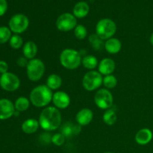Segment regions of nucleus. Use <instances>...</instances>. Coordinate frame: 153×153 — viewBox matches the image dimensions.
<instances>
[{
  "label": "nucleus",
  "instance_id": "nucleus-27",
  "mask_svg": "<svg viewBox=\"0 0 153 153\" xmlns=\"http://www.w3.org/2000/svg\"><path fill=\"white\" fill-rule=\"evenodd\" d=\"M9 43L12 49H19L23 46V40L20 35L15 34L11 36L9 40Z\"/></svg>",
  "mask_w": 153,
  "mask_h": 153
},
{
  "label": "nucleus",
  "instance_id": "nucleus-28",
  "mask_svg": "<svg viewBox=\"0 0 153 153\" xmlns=\"http://www.w3.org/2000/svg\"><path fill=\"white\" fill-rule=\"evenodd\" d=\"M11 32L10 29L6 26L0 27V43L3 44L10 40L11 37Z\"/></svg>",
  "mask_w": 153,
  "mask_h": 153
},
{
  "label": "nucleus",
  "instance_id": "nucleus-12",
  "mask_svg": "<svg viewBox=\"0 0 153 153\" xmlns=\"http://www.w3.org/2000/svg\"><path fill=\"white\" fill-rule=\"evenodd\" d=\"M15 107L10 100L7 99L0 100V120H4L14 115Z\"/></svg>",
  "mask_w": 153,
  "mask_h": 153
},
{
  "label": "nucleus",
  "instance_id": "nucleus-15",
  "mask_svg": "<svg viewBox=\"0 0 153 153\" xmlns=\"http://www.w3.org/2000/svg\"><path fill=\"white\" fill-rule=\"evenodd\" d=\"M153 137V134L149 128H143L139 130L135 134V140L136 143L141 146H144V145L148 144L150 143Z\"/></svg>",
  "mask_w": 153,
  "mask_h": 153
},
{
  "label": "nucleus",
  "instance_id": "nucleus-16",
  "mask_svg": "<svg viewBox=\"0 0 153 153\" xmlns=\"http://www.w3.org/2000/svg\"><path fill=\"white\" fill-rule=\"evenodd\" d=\"M104 48L109 54L115 55L120 52L121 49H122V43L119 39L113 37L105 40Z\"/></svg>",
  "mask_w": 153,
  "mask_h": 153
},
{
  "label": "nucleus",
  "instance_id": "nucleus-32",
  "mask_svg": "<svg viewBox=\"0 0 153 153\" xmlns=\"http://www.w3.org/2000/svg\"><path fill=\"white\" fill-rule=\"evenodd\" d=\"M40 139L41 140V142L45 143H52V136L47 133H43L40 136Z\"/></svg>",
  "mask_w": 153,
  "mask_h": 153
},
{
  "label": "nucleus",
  "instance_id": "nucleus-13",
  "mask_svg": "<svg viewBox=\"0 0 153 153\" xmlns=\"http://www.w3.org/2000/svg\"><path fill=\"white\" fill-rule=\"evenodd\" d=\"M116 68V64L111 58H105L101 60L98 65V72L102 76L112 75Z\"/></svg>",
  "mask_w": 153,
  "mask_h": 153
},
{
  "label": "nucleus",
  "instance_id": "nucleus-3",
  "mask_svg": "<svg viewBox=\"0 0 153 153\" xmlns=\"http://www.w3.org/2000/svg\"><path fill=\"white\" fill-rule=\"evenodd\" d=\"M59 61L61 66L67 70H76L82 65L80 52L73 49H65L61 52Z\"/></svg>",
  "mask_w": 153,
  "mask_h": 153
},
{
  "label": "nucleus",
  "instance_id": "nucleus-1",
  "mask_svg": "<svg viewBox=\"0 0 153 153\" xmlns=\"http://www.w3.org/2000/svg\"><path fill=\"white\" fill-rule=\"evenodd\" d=\"M40 127L46 131L57 130L61 125L62 116L59 109L53 106H49L43 109L39 116Z\"/></svg>",
  "mask_w": 153,
  "mask_h": 153
},
{
  "label": "nucleus",
  "instance_id": "nucleus-23",
  "mask_svg": "<svg viewBox=\"0 0 153 153\" xmlns=\"http://www.w3.org/2000/svg\"><path fill=\"white\" fill-rule=\"evenodd\" d=\"M103 121L108 126H113L114 125L115 123L117 120V115L116 111L114 108H109L105 111L102 117Z\"/></svg>",
  "mask_w": 153,
  "mask_h": 153
},
{
  "label": "nucleus",
  "instance_id": "nucleus-18",
  "mask_svg": "<svg viewBox=\"0 0 153 153\" xmlns=\"http://www.w3.org/2000/svg\"><path fill=\"white\" fill-rule=\"evenodd\" d=\"M90 11V7L85 1H79L73 7V15L79 19H82L88 16Z\"/></svg>",
  "mask_w": 153,
  "mask_h": 153
},
{
  "label": "nucleus",
  "instance_id": "nucleus-4",
  "mask_svg": "<svg viewBox=\"0 0 153 153\" xmlns=\"http://www.w3.org/2000/svg\"><path fill=\"white\" fill-rule=\"evenodd\" d=\"M116 31V23L109 18L100 19L96 25V34L103 40H107L113 37Z\"/></svg>",
  "mask_w": 153,
  "mask_h": 153
},
{
  "label": "nucleus",
  "instance_id": "nucleus-36",
  "mask_svg": "<svg viewBox=\"0 0 153 153\" xmlns=\"http://www.w3.org/2000/svg\"><path fill=\"white\" fill-rule=\"evenodd\" d=\"M104 153H114V152H104Z\"/></svg>",
  "mask_w": 153,
  "mask_h": 153
},
{
  "label": "nucleus",
  "instance_id": "nucleus-5",
  "mask_svg": "<svg viewBox=\"0 0 153 153\" xmlns=\"http://www.w3.org/2000/svg\"><path fill=\"white\" fill-rule=\"evenodd\" d=\"M45 70L44 63L40 58L29 60L26 67L27 77L31 82H38L44 75Z\"/></svg>",
  "mask_w": 153,
  "mask_h": 153
},
{
  "label": "nucleus",
  "instance_id": "nucleus-34",
  "mask_svg": "<svg viewBox=\"0 0 153 153\" xmlns=\"http://www.w3.org/2000/svg\"><path fill=\"white\" fill-rule=\"evenodd\" d=\"M8 70V64L4 61H0V73L4 74L7 73Z\"/></svg>",
  "mask_w": 153,
  "mask_h": 153
},
{
  "label": "nucleus",
  "instance_id": "nucleus-9",
  "mask_svg": "<svg viewBox=\"0 0 153 153\" xmlns=\"http://www.w3.org/2000/svg\"><path fill=\"white\" fill-rule=\"evenodd\" d=\"M77 25V19L70 13H64L56 20V27L59 31L68 32L75 29Z\"/></svg>",
  "mask_w": 153,
  "mask_h": 153
},
{
  "label": "nucleus",
  "instance_id": "nucleus-20",
  "mask_svg": "<svg viewBox=\"0 0 153 153\" xmlns=\"http://www.w3.org/2000/svg\"><path fill=\"white\" fill-rule=\"evenodd\" d=\"M81 126L71 123H66L61 128V132L66 137H70L74 134H78L81 131Z\"/></svg>",
  "mask_w": 153,
  "mask_h": 153
},
{
  "label": "nucleus",
  "instance_id": "nucleus-24",
  "mask_svg": "<svg viewBox=\"0 0 153 153\" xmlns=\"http://www.w3.org/2000/svg\"><path fill=\"white\" fill-rule=\"evenodd\" d=\"M30 100L25 97H20L15 101L14 107L15 110L19 112L25 111L28 110L30 106Z\"/></svg>",
  "mask_w": 153,
  "mask_h": 153
},
{
  "label": "nucleus",
  "instance_id": "nucleus-8",
  "mask_svg": "<svg viewBox=\"0 0 153 153\" xmlns=\"http://www.w3.org/2000/svg\"><path fill=\"white\" fill-rule=\"evenodd\" d=\"M9 28L16 34H22L28 29L29 19L22 13H17L12 16L9 20Z\"/></svg>",
  "mask_w": 153,
  "mask_h": 153
},
{
  "label": "nucleus",
  "instance_id": "nucleus-35",
  "mask_svg": "<svg viewBox=\"0 0 153 153\" xmlns=\"http://www.w3.org/2000/svg\"><path fill=\"white\" fill-rule=\"evenodd\" d=\"M149 40H150V43H151V44L153 46V33L152 34H151V36H150V38H149Z\"/></svg>",
  "mask_w": 153,
  "mask_h": 153
},
{
  "label": "nucleus",
  "instance_id": "nucleus-31",
  "mask_svg": "<svg viewBox=\"0 0 153 153\" xmlns=\"http://www.w3.org/2000/svg\"><path fill=\"white\" fill-rule=\"evenodd\" d=\"M7 3L6 0H0V16H3L7 11Z\"/></svg>",
  "mask_w": 153,
  "mask_h": 153
},
{
  "label": "nucleus",
  "instance_id": "nucleus-29",
  "mask_svg": "<svg viewBox=\"0 0 153 153\" xmlns=\"http://www.w3.org/2000/svg\"><path fill=\"white\" fill-rule=\"evenodd\" d=\"M74 35L78 40H84L88 36V30L83 25H77L74 29Z\"/></svg>",
  "mask_w": 153,
  "mask_h": 153
},
{
  "label": "nucleus",
  "instance_id": "nucleus-33",
  "mask_svg": "<svg viewBox=\"0 0 153 153\" xmlns=\"http://www.w3.org/2000/svg\"><path fill=\"white\" fill-rule=\"evenodd\" d=\"M28 61H29V60L27 59L25 57H20V58H19L17 59V61H16V63H17L18 65L19 66V67H26L27 65H28Z\"/></svg>",
  "mask_w": 153,
  "mask_h": 153
},
{
  "label": "nucleus",
  "instance_id": "nucleus-37",
  "mask_svg": "<svg viewBox=\"0 0 153 153\" xmlns=\"http://www.w3.org/2000/svg\"><path fill=\"white\" fill-rule=\"evenodd\" d=\"M0 77H1V76H0Z\"/></svg>",
  "mask_w": 153,
  "mask_h": 153
},
{
  "label": "nucleus",
  "instance_id": "nucleus-14",
  "mask_svg": "<svg viewBox=\"0 0 153 153\" xmlns=\"http://www.w3.org/2000/svg\"><path fill=\"white\" fill-rule=\"evenodd\" d=\"M94 119V112L89 108H82L79 111L76 116L77 123L81 126L89 125Z\"/></svg>",
  "mask_w": 153,
  "mask_h": 153
},
{
  "label": "nucleus",
  "instance_id": "nucleus-17",
  "mask_svg": "<svg viewBox=\"0 0 153 153\" xmlns=\"http://www.w3.org/2000/svg\"><path fill=\"white\" fill-rule=\"evenodd\" d=\"M39 127H40L39 121L34 119V118H30V119L25 120L22 123V126H21L22 131H23L24 133L28 134L35 133L36 131L38 130Z\"/></svg>",
  "mask_w": 153,
  "mask_h": 153
},
{
  "label": "nucleus",
  "instance_id": "nucleus-10",
  "mask_svg": "<svg viewBox=\"0 0 153 153\" xmlns=\"http://www.w3.org/2000/svg\"><path fill=\"white\" fill-rule=\"evenodd\" d=\"M0 86L4 91L13 92L19 88L20 80L16 75L7 72L1 74L0 77Z\"/></svg>",
  "mask_w": 153,
  "mask_h": 153
},
{
  "label": "nucleus",
  "instance_id": "nucleus-6",
  "mask_svg": "<svg viewBox=\"0 0 153 153\" xmlns=\"http://www.w3.org/2000/svg\"><path fill=\"white\" fill-rule=\"evenodd\" d=\"M103 77L98 71L91 70L85 73L82 79V86L87 91H94L102 85Z\"/></svg>",
  "mask_w": 153,
  "mask_h": 153
},
{
  "label": "nucleus",
  "instance_id": "nucleus-11",
  "mask_svg": "<svg viewBox=\"0 0 153 153\" xmlns=\"http://www.w3.org/2000/svg\"><path fill=\"white\" fill-rule=\"evenodd\" d=\"M52 102L54 106L58 109H65L70 106L71 100L67 93L64 91H57L53 94Z\"/></svg>",
  "mask_w": 153,
  "mask_h": 153
},
{
  "label": "nucleus",
  "instance_id": "nucleus-26",
  "mask_svg": "<svg viewBox=\"0 0 153 153\" xmlns=\"http://www.w3.org/2000/svg\"><path fill=\"white\" fill-rule=\"evenodd\" d=\"M102 85L106 88V89H113L117 85V79L114 75H108L103 77Z\"/></svg>",
  "mask_w": 153,
  "mask_h": 153
},
{
  "label": "nucleus",
  "instance_id": "nucleus-7",
  "mask_svg": "<svg viewBox=\"0 0 153 153\" xmlns=\"http://www.w3.org/2000/svg\"><path fill=\"white\" fill-rule=\"evenodd\" d=\"M95 105L102 110L111 108L114 104V97L111 92L108 89H100L94 97Z\"/></svg>",
  "mask_w": 153,
  "mask_h": 153
},
{
  "label": "nucleus",
  "instance_id": "nucleus-30",
  "mask_svg": "<svg viewBox=\"0 0 153 153\" xmlns=\"http://www.w3.org/2000/svg\"><path fill=\"white\" fill-rule=\"evenodd\" d=\"M66 137L62 133H55L52 136V143L57 146H61L65 143Z\"/></svg>",
  "mask_w": 153,
  "mask_h": 153
},
{
  "label": "nucleus",
  "instance_id": "nucleus-19",
  "mask_svg": "<svg viewBox=\"0 0 153 153\" xmlns=\"http://www.w3.org/2000/svg\"><path fill=\"white\" fill-rule=\"evenodd\" d=\"M22 53L24 57L28 60H31L35 58V56L37 53V46L34 41H27L22 47Z\"/></svg>",
  "mask_w": 153,
  "mask_h": 153
},
{
  "label": "nucleus",
  "instance_id": "nucleus-25",
  "mask_svg": "<svg viewBox=\"0 0 153 153\" xmlns=\"http://www.w3.org/2000/svg\"><path fill=\"white\" fill-rule=\"evenodd\" d=\"M89 42L91 46L95 50H100L104 47L105 43L97 34H92L89 36Z\"/></svg>",
  "mask_w": 153,
  "mask_h": 153
},
{
  "label": "nucleus",
  "instance_id": "nucleus-2",
  "mask_svg": "<svg viewBox=\"0 0 153 153\" xmlns=\"http://www.w3.org/2000/svg\"><path fill=\"white\" fill-rule=\"evenodd\" d=\"M53 93L46 85H40L31 90L29 100L31 104L37 108L47 106L52 101Z\"/></svg>",
  "mask_w": 153,
  "mask_h": 153
},
{
  "label": "nucleus",
  "instance_id": "nucleus-22",
  "mask_svg": "<svg viewBox=\"0 0 153 153\" xmlns=\"http://www.w3.org/2000/svg\"><path fill=\"white\" fill-rule=\"evenodd\" d=\"M82 64L85 68L89 70H94L97 67H98L99 62L97 57L92 55H88L82 58Z\"/></svg>",
  "mask_w": 153,
  "mask_h": 153
},
{
  "label": "nucleus",
  "instance_id": "nucleus-21",
  "mask_svg": "<svg viewBox=\"0 0 153 153\" xmlns=\"http://www.w3.org/2000/svg\"><path fill=\"white\" fill-rule=\"evenodd\" d=\"M46 85L52 91H57L62 85V79L57 74H51L46 79Z\"/></svg>",
  "mask_w": 153,
  "mask_h": 153
}]
</instances>
